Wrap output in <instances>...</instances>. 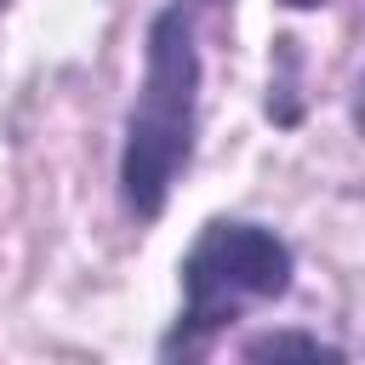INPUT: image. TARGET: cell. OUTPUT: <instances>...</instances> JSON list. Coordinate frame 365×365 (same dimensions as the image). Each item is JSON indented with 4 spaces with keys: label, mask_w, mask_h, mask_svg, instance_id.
Wrapping results in <instances>:
<instances>
[{
    "label": "cell",
    "mask_w": 365,
    "mask_h": 365,
    "mask_svg": "<svg viewBox=\"0 0 365 365\" xmlns=\"http://www.w3.org/2000/svg\"><path fill=\"white\" fill-rule=\"evenodd\" d=\"M291 245L262 222H205L182 257V319L160 342L165 359L205 354L222 325H234L251 302H274L291 291Z\"/></svg>",
    "instance_id": "cell-2"
},
{
    "label": "cell",
    "mask_w": 365,
    "mask_h": 365,
    "mask_svg": "<svg viewBox=\"0 0 365 365\" xmlns=\"http://www.w3.org/2000/svg\"><path fill=\"white\" fill-rule=\"evenodd\" d=\"M200 131V40L182 0L160 6L143 34V86L120 143V200L137 222H154L194 160Z\"/></svg>",
    "instance_id": "cell-1"
},
{
    "label": "cell",
    "mask_w": 365,
    "mask_h": 365,
    "mask_svg": "<svg viewBox=\"0 0 365 365\" xmlns=\"http://www.w3.org/2000/svg\"><path fill=\"white\" fill-rule=\"evenodd\" d=\"M285 6H319V0H285Z\"/></svg>",
    "instance_id": "cell-4"
},
{
    "label": "cell",
    "mask_w": 365,
    "mask_h": 365,
    "mask_svg": "<svg viewBox=\"0 0 365 365\" xmlns=\"http://www.w3.org/2000/svg\"><path fill=\"white\" fill-rule=\"evenodd\" d=\"M285 354H297V359H342L336 342H319L308 331H262V336L245 342V359H285Z\"/></svg>",
    "instance_id": "cell-3"
}]
</instances>
